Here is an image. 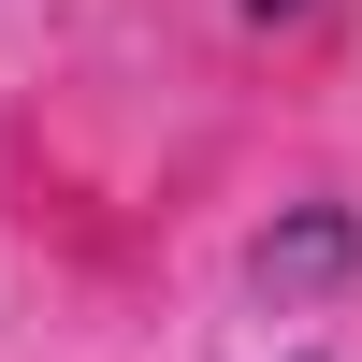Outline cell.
Returning <instances> with one entry per match:
<instances>
[{
  "mask_svg": "<svg viewBox=\"0 0 362 362\" xmlns=\"http://www.w3.org/2000/svg\"><path fill=\"white\" fill-rule=\"evenodd\" d=\"M319 276H348V218L334 203L290 218V232H261V290H319Z\"/></svg>",
  "mask_w": 362,
  "mask_h": 362,
  "instance_id": "6da1fadb",
  "label": "cell"
}]
</instances>
